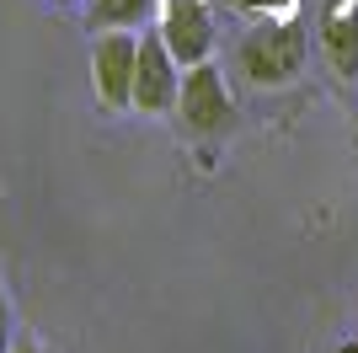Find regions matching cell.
<instances>
[{
  "mask_svg": "<svg viewBox=\"0 0 358 353\" xmlns=\"http://www.w3.org/2000/svg\"><path fill=\"white\" fill-rule=\"evenodd\" d=\"M236 70H241V81L257 86V91H278V86H289V81H299V70H305V27H299L294 16L257 22L236 43Z\"/></svg>",
  "mask_w": 358,
  "mask_h": 353,
  "instance_id": "6da1fadb",
  "label": "cell"
},
{
  "mask_svg": "<svg viewBox=\"0 0 358 353\" xmlns=\"http://www.w3.org/2000/svg\"><path fill=\"white\" fill-rule=\"evenodd\" d=\"M182 97V59L166 48L161 27L139 32V64H134V113L171 118Z\"/></svg>",
  "mask_w": 358,
  "mask_h": 353,
  "instance_id": "277c9868",
  "label": "cell"
},
{
  "mask_svg": "<svg viewBox=\"0 0 358 353\" xmlns=\"http://www.w3.org/2000/svg\"><path fill=\"white\" fill-rule=\"evenodd\" d=\"M337 353H358V342H343V348H337Z\"/></svg>",
  "mask_w": 358,
  "mask_h": 353,
  "instance_id": "8fae6325",
  "label": "cell"
},
{
  "mask_svg": "<svg viewBox=\"0 0 358 353\" xmlns=\"http://www.w3.org/2000/svg\"><path fill=\"white\" fill-rule=\"evenodd\" d=\"M11 353H54V348H43L38 338H16V342H11Z\"/></svg>",
  "mask_w": 358,
  "mask_h": 353,
  "instance_id": "9c48e42d",
  "label": "cell"
},
{
  "mask_svg": "<svg viewBox=\"0 0 358 353\" xmlns=\"http://www.w3.org/2000/svg\"><path fill=\"white\" fill-rule=\"evenodd\" d=\"M321 54L343 81H358V6H343L321 22Z\"/></svg>",
  "mask_w": 358,
  "mask_h": 353,
  "instance_id": "8992f818",
  "label": "cell"
},
{
  "mask_svg": "<svg viewBox=\"0 0 358 353\" xmlns=\"http://www.w3.org/2000/svg\"><path fill=\"white\" fill-rule=\"evenodd\" d=\"M252 6H257V11H268V16H273V11H289L294 0H252Z\"/></svg>",
  "mask_w": 358,
  "mask_h": 353,
  "instance_id": "30bf717a",
  "label": "cell"
},
{
  "mask_svg": "<svg viewBox=\"0 0 358 353\" xmlns=\"http://www.w3.org/2000/svg\"><path fill=\"white\" fill-rule=\"evenodd\" d=\"M11 342H16V310H11L6 284H0V353H11Z\"/></svg>",
  "mask_w": 358,
  "mask_h": 353,
  "instance_id": "ba28073f",
  "label": "cell"
},
{
  "mask_svg": "<svg viewBox=\"0 0 358 353\" xmlns=\"http://www.w3.org/2000/svg\"><path fill=\"white\" fill-rule=\"evenodd\" d=\"M155 16H161V0H91L86 6V27L91 32H107V27L145 32Z\"/></svg>",
  "mask_w": 358,
  "mask_h": 353,
  "instance_id": "52a82bcc",
  "label": "cell"
},
{
  "mask_svg": "<svg viewBox=\"0 0 358 353\" xmlns=\"http://www.w3.org/2000/svg\"><path fill=\"white\" fill-rule=\"evenodd\" d=\"M134 64H139V32L107 27L91 38V91L107 113L134 107Z\"/></svg>",
  "mask_w": 358,
  "mask_h": 353,
  "instance_id": "3957f363",
  "label": "cell"
},
{
  "mask_svg": "<svg viewBox=\"0 0 358 353\" xmlns=\"http://www.w3.org/2000/svg\"><path fill=\"white\" fill-rule=\"evenodd\" d=\"M246 6H252V0H246Z\"/></svg>",
  "mask_w": 358,
  "mask_h": 353,
  "instance_id": "7c38bea8",
  "label": "cell"
},
{
  "mask_svg": "<svg viewBox=\"0 0 358 353\" xmlns=\"http://www.w3.org/2000/svg\"><path fill=\"white\" fill-rule=\"evenodd\" d=\"M155 27H161L166 48L182 59V70L214 54V11H209V0H161Z\"/></svg>",
  "mask_w": 358,
  "mask_h": 353,
  "instance_id": "5b68a950",
  "label": "cell"
},
{
  "mask_svg": "<svg viewBox=\"0 0 358 353\" xmlns=\"http://www.w3.org/2000/svg\"><path fill=\"white\" fill-rule=\"evenodd\" d=\"M177 118L193 139H220L236 129V97L224 86V70L214 59H198L182 70V97H177Z\"/></svg>",
  "mask_w": 358,
  "mask_h": 353,
  "instance_id": "7a4b0ae2",
  "label": "cell"
}]
</instances>
